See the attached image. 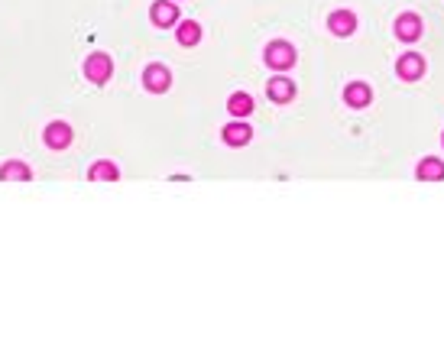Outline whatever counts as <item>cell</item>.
I'll list each match as a JSON object with an SVG mask.
<instances>
[{
    "instance_id": "cell-1",
    "label": "cell",
    "mask_w": 444,
    "mask_h": 363,
    "mask_svg": "<svg viewBox=\"0 0 444 363\" xmlns=\"http://www.w3.org/2000/svg\"><path fill=\"white\" fill-rule=\"evenodd\" d=\"M84 75H88V81H94V85H104V81L114 75V62H110L104 52H94V55H88V62H84Z\"/></svg>"
},
{
    "instance_id": "cell-2",
    "label": "cell",
    "mask_w": 444,
    "mask_h": 363,
    "mask_svg": "<svg viewBox=\"0 0 444 363\" xmlns=\"http://www.w3.org/2000/svg\"><path fill=\"white\" fill-rule=\"evenodd\" d=\"M266 65L276 68V72H282V68H292L295 65V49L289 43H282V39L269 43L266 46Z\"/></svg>"
},
{
    "instance_id": "cell-3",
    "label": "cell",
    "mask_w": 444,
    "mask_h": 363,
    "mask_svg": "<svg viewBox=\"0 0 444 363\" xmlns=\"http://www.w3.org/2000/svg\"><path fill=\"white\" fill-rule=\"evenodd\" d=\"M143 85H146V91L162 94V91H169V85H172V75H169V68H162V65H146Z\"/></svg>"
},
{
    "instance_id": "cell-4",
    "label": "cell",
    "mask_w": 444,
    "mask_h": 363,
    "mask_svg": "<svg viewBox=\"0 0 444 363\" xmlns=\"http://www.w3.org/2000/svg\"><path fill=\"white\" fill-rule=\"evenodd\" d=\"M396 72H399V78H405V81H419V78L425 75V62H422V55H415V52H405L403 59H399V65H396Z\"/></svg>"
},
{
    "instance_id": "cell-5",
    "label": "cell",
    "mask_w": 444,
    "mask_h": 363,
    "mask_svg": "<svg viewBox=\"0 0 444 363\" xmlns=\"http://www.w3.org/2000/svg\"><path fill=\"white\" fill-rule=\"evenodd\" d=\"M150 17L159 29H169L172 23H178V10H176V4H169V0H156L150 10Z\"/></svg>"
},
{
    "instance_id": "cell-6",
    "label": "cell",
    "mask_w": 444,
    "mask_h": 363,
    "mask_svg": "<svg viewBox=\"0 0 444 363\" xmlns=\"http://www.w3.org/2000/svg\"><path fill=\"white\" fill-rule=\"evenodd\" d=\"M396 36L403 39V43H415L422 36V20L415 13H403V17L396 20Z\"/></svg>"
},
{
    "instance_id": "cell-7",
    "label": "cell",
    "mask_w": 444,
    "mask_h": 363,
    "mask_svg": "<svg viewBox=\"0 0 444 363\" xmlns=\"http://www.w3.org/2000/svg\"><path fill=\"white\" fill-rule=\"evenodd\" d=\"M68 143H72V127H68V124L56 120V124L46 127V146H49V150H65Z\"/></svg>"
},
{
    "instance_id": "cell-8",
    "label": "cell",
    "mask_w": 444,
    "mask_h": 363,
    "mask_svg": "<svg viewBox=\"0 0 444 363\" xmlns=\"http://www.w3.org/2000/svg\"><path fill=\"white\" fill-rule=\"evenodd\" d=\"M327 26H331L334 36H351L353 29H357V17H353L351 10H334V13L327 17Z\"/></svg>"
},
{
    "instance_id": "cell-9",
    "label": "cell",
    "mask_w": 444,
    "mask_h": 363,
    "mask_svg": "<svg viewBox=\"0 0 444 363\" xmlns=\"http://www.w3.org/2000/svg\"><path fill=\"white\" fill-rule=\"evenodd\" d=\"M253 130L247 127V124H240V120H234V124H227L224 127V143L227 146H247L250 143Z\"/></svg>"
},
{
    "instance_id": "cell-10",
    "label": "cell",
    "mask_w": 444,
    "mask_h": 363,
    "mask_svg": "<svg viewBox=\"0 0 444 363\" xmlns=\"http://www.w3.org/2000/svg\"><path fill=\"white\" fill-rule=\"evenodd\" d=\"M344 101L351 104V107H367V104L373 101V91H370L367 85H360V81H353V85H347V91H344Z\"/></svg>"
},
{
    "instance_id": "cell-11",
    "label": "cell",
    "mask_w": 444,
    "mask_h": 363,
    "mask_svg": "<svg viewBox=\"0 0 444 363\" xmlns=\"http://www.w3.org/2000/svg\"><path fill=\"white\" fill-rule=\"evenodd\" d=\"M0 178H7V182H30L33 172H30L26 162H4L0 166Z\"/></svg>"
},
{
    "instance_id": "cell-12",
    "label": "cell",
    "mask_w": 444,
    "mask_h": 363,
    "mask_svg": "<svg viewBox=\"0 0 444 363\" xmlns=\"http://www.w3.org/2000/svg\"><path fill=\"white\" fill-rule=\"evenodd\" d=\"M292 94H295V85L289 78H273V81H269V98H273V101L285 104V101H292Z\"/></svg>"
},
{
    "instance_id": "cell-13",
    "label": "cell",
    "mask_w": 444,
    "mask_h": 363,
    "mask_svg": "<svg viewBox=\"0 0 444 363\" xmlns=\"http://www.w3.org/2000/svg\"><path fill=\"white\" fill-rule=\"evenodd\" d=\"M117 166H114V162H94L91 169H88V178H91V182H117Z\"/></svg>"
},
{
    "instance_id": "cell-14",
    "label": "cell",
    "mask_w": 444,
    "mask_h": 363,
    "mask_svg": "<svg viewBox=\"0 0 444 363\" xmlns=\"http://www.w3.org/2000/svg\"><path fill=\"white\" fill-rule=\"evenodd\" d=\"M176 39H178L182 46H198V39H202V26H198V23H192V20H185V23L178 26Z\"/></svg>"
},
{
    "instance_id": "cell-15",
    "label": "cell",
    "mask_w": 444,
    "mask_h": 363,
    "mask_svg": "<svg viewBox=\"0 0 444 363\" xmlns=\"http://www.w3.org/2000/svg\"><path fill=\"white\" fill-rule=\"evenodd\" d=\"M419 178H425V182H438V178H444V162L441 159H422L419 162Z\"/></svg>"
},
{
    "instance_id": "cell-16",
    "label": "cell",
    "mask_w": 444,
    "mask_h": 363,
    "mask_svg": "<svg viewBox=\"0 0 444 363\" xmlns=\"http://www.w3.org/2000/svg\"><path fill=\"white\" fill-rule=\"evenodd\" d=\"M227 110L234 114V117H247L253 110V98L250 94H230V101H227Z\"/></svg>"
}]
</instances>
